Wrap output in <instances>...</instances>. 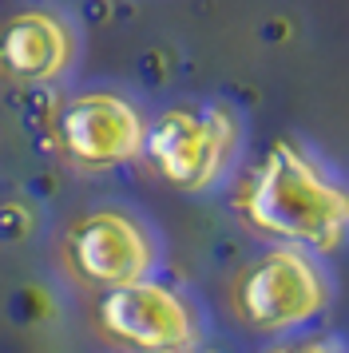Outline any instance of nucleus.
Instances as JSON below:
<instances>
[{
    "instance_id": "f257e3e1",
    "label": "nucleus",
    "mask_w": 349,
    "mask_h": 353,
    "mask_svg": "<svg viewBox=\"0 0 349 353\" xmlns=\"http://www.w3.org/2000/svg\"><path fill=\"white\" fill-rule=\"evenodd\" d=\"M238 214L278 246L333 254L349 239V191L298 143L274 139L238 191Z\"/></svg>"
},
{
    "instance_id": "f03ea898",
    "label": "nucleus",
    "mask_w": 349,
    "mask_h": 353,
    "mask_svg": "<svg viewBox=\"0 0 349 353\" xmlns=\"http://www.w3.org/2000/svg\"><path fill=\"white\" fill-rule=\"evenodd\" d=\"M230 302L242 325L258 334H290L326 310L330 282L314 254L298 246H274L238 270Z\"/></svg>"
},
{
    "instance_id": "7ed1b4c3",
    "label": "nucleus",
    "mask_w": 349,
    "mask_h": 353,
    "mask_svg": "<svg viewBox=\"0 0 349 353\" xmlns=\"http://www.w3.org/2000/svg\"><path fill=\"white\" fill-rule=\"evenodd\" d=\"M238 151V123L226 108H171L147 123V147L159 175L179 191L215 187Z\"/></svg>"
},
{
    "instance_id": "20e7f679",
    "label": "nucleus",
    "mask_w": 349,
    "mask_h": 353,
    "mask_svg": "<svg viewBox=\"0 0 349 353\" xmlns=\"http://www.w3.org/2000/svg\"><path fill=\"white\" fill-rule=\"evenodd\" d=\"M159 262L151 230L119 207H99L79 214L63 234V266L76 282L99 290H123L147 282Z\"/></svg>"
},
{
    "instance_id": "39448f33",
    "label": "nucleus",
    "mask_w": 349,
    "mask_h": 353,
    "mask_svg": "<svg viewBox=\"0 0 349 353\" xmlns=\"http://www.w3.org/2000/svg\"><path fill=\"white\" fill-rule=\"evenodd\" d=\"M95 325L131 353H187L199 345V318L190 302L155 278L99 294Z\"/></svg>"
},
{
    "instance_id": "423d86ee",
    "label": "nucleus",
    "mask_w": 349,
    "mask_h": 353,
    "mask_svg": "<svg viewBox=\"0 0 349 353\" xmlns=\"http://www.w3.org/2000/svg\"><path fill=\"white\" fill-rule=\"evenodd\" d=\"M60 155L79 171H111L135 163L147 147V119L119 92L72 96L56 115Z\"/></svg>"
},
{
    "instance_id": "0eeeda50",
    "label": "nucleus",
    "mask_w": 349,
    "mask_h": 353,
    "mask_svg": "<svg viewBox=\"0 0 349 353\" xmlns=\"http://www.w3.org/2000/svg\"><path fill=\"white\" fill-rule=\"evenodd\" d=\"M76 28L52 8H24L0 20V76L44 88L76 64Z\"/></svg>"
},
{
    "instance_id": "6e6552de",
    "label": "nucleus",
    "mask_w": 349,
    "mask_h": 353,
    "mask_svg": "<svg viewBox=\"0 0 349 353\" xmlns=\"http://www.w3.org/2000/svg\"><path fill=\"white\" fill-rule=\"evenodd\" d=\"M266 353H346L337 341L330 337H310V341H294V345H278V350H266Z\"/></svg>"
}]
</instances>
